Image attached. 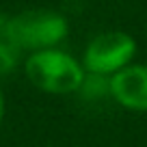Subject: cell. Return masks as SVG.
Segmentation results:
<instances>
[{"label":"cell","mask_w":147,"mask_h":147,"mask_svg":"<svg viewBox=\"0 0 147 147\" xmlns=\"http://www.w3.org/2000/svg\"><path fill=\"white\" fill-rule=\"evenodd\" d=\"M5 110H7V102H5V93H2V87H0V125L5 121Z\"/></svg>","instance_id":"52a82bcc"},{"label":"cell","mask_w":147,"mask_h":147,"mask_svg":"<svg viewBox=\"0 0 147 147\" xmlns=\"http://www.w3.org/2000/svg\"><path fill=\"white\" fill-rule=\"evenodd\" d=\"M136 50V39L130 32L110 28V30H102L89 39L80 61H82L84 71L113 76L132 63Z\"/></svg>","instance_id":"3957f363"},{"label":"cell","mask_w":147,"mask_h":147,"mask_svg":"<svg viewBox=\"0 0 147 147\" xmlns=\"http://www.w3.org/2000/svg\"><path fill=\"white\" fill-rule=\"evenodd\" d=\"M11 24H13L15 39L24 52L56 48L69 35L67 18L48 7L26 9L18 15H11Z\"/></svg>","instance_id":"7a4b0ae2"},{"label":"cell","mask_w":147,"mask_h":147,"mask_svg":"<svg viewBox=\"0 0 147 147\" xmlns=\"http://www.w3.org/2000/svg\"><path fill=\"white\" fill-rule=\"evenodd\" d=\"M78 93L84 100H102V97H110V76H102V74H84V80L80 84Z\"/></svg>","instance_id":"8992f818"},{"label":"cell","mask_w":147,"mask_h":147,"mask_svg":"<svg viewBox=\"0 0 147 147\" xmlns=\"http://www.w3.org/2000/svg\"><path fill=\"white\" fill-rule=\"evenodd\" d=\"M113 102L132 113H147V63H130L110 76Z\"/></svg>","instance_id":"277c9868"},{"label":"cell","mask_w":147,"mask_h":147,"mask_svg":"<svg viewBox=\"0 0 147 147\" xmlns=\"http://www.w3.org/2000/svg\"><path fill=\"white\" fill-rule=\"evenodd\" d=\"M22 46L15 39L11 15L0 13V78L9 76L20 63H22Z\"/></svg>","instance_id":"5b68a950"},{"label":"cell","mask_w":147,"mask_h":147,"mask_svg":"<svg viewBox=\"0 0 147 147\" xmlns=\"http://www.w3.org/2000/svg\"><path fill=\"white\" fill-rule=\"evenodd\" d=\"M22 65L26 80L37 91L48 93V95L78 93L84 74H87L82 67V61H78L61 46L28 52Z\"/></svg>","instance_id":"6da1fadb"}]
</instances>
